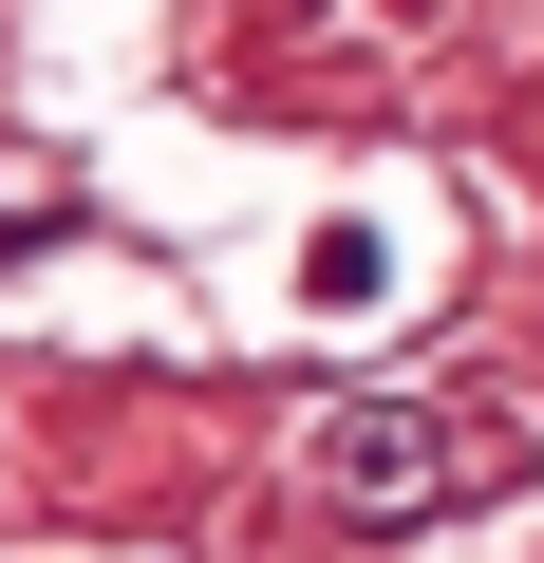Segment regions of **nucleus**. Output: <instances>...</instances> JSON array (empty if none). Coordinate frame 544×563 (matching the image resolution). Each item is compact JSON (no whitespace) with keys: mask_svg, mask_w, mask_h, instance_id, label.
Listing matches in <instances>:
<instances>
[{"mask_svg":"<svg viewBox=\"0 0 544 563\" xmlns=\"http://www.w3.org/2000/svg\"><path fill=\"white\" fill-rule=\"evenodd\" d=\"M525 470V432L507 413H451V395H338L320 432H301V488L338 507V526H451V507H488Z\"/></svg>","mask_w":544,"mask_h":563,"instance_id":"1","label":"nucleus"},{"mask_svg":"<svg viewBox=\"0 0 544 563\" xmlns=\"http://www.w3.org/2000/svg\"><path fill=\"white\" fill-rule=\"evenodd\" d=\"M244 20H320V0H244Z\"/></svg>","mask_w":544,"mask_h":563,"instance_id":"2","label":"nucleus"}]
</instances>
